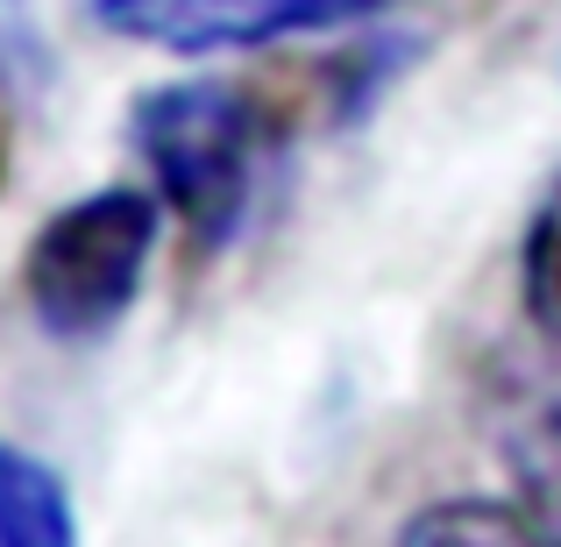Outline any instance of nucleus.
Segmentation results:
<instances>
[{
  "instance_id": "9",
  "label": "nucleus",
  "mask_w": 561,
  "mask_h": 547,
  "mask_svg": "<svg viewBox=\"0 0 561 547\" xmlns=\"http://www.w3.org/2000/svg\"><path fill=\"white\" fill-rule=\"evenodd\" d=\"M0 171H8V114H0Z\"/></svg>"
},
{
  "instance_id": "6",
  "label": "nucleus",
  "mask_w": 561,
  "mask_h": 547,
  "mask_svg": "<svg viewBox=\"0 0 561 547\" xmlns=\"http://www.w3.org/2000/svg\"><path fill=\"white\" fill-rule=\"evenodd\" d=\"M0 547H79L71 491L22 448H0Z\"/></svg>"
},
{
  "instance_id": "4",
  "label": "nucleus",
  "mask_w": 561,
  "mask_h": 547,
  "mask_svg": "<svg viewBox=\"0 0 561 547\" xmlns=\"http://www.w3.org/2000/svg\"><path fill=\"white\" fill-rule=\"evenodd\" d=\"M483 434L505 463L519 505L561 534V342L534 334L483 377Z\"/></svg>"
},
{
  "instance_id": "8",
  "label": "nucleus",
  "mask_w": 561,
  "mask_h": 547,
  "mask_svg": "<svg viewBox=\"0 0 561 547\" xmlns=\"http://www.w3.org/2000/svg\"><path fill=\"white\" fill-rule=\"evenodd\" d=\"M50 86V36L36 0H0V93H43Z\"/></svg>"
},
{
  "instance_id": "1",
  "label": "nucleus",
  "mask_w": 561,
  "mask_h": 547,
  "mask_svg": "<svg viewBox=\"0 0 561 547\" xmlns=\"http://www.w3.org/2000/svg\"><path fill=\"white\" fill-rule=\"evenodd\" d=\"M128 143L150 164L157 200L179 214L185 242L199 257L234 242L249 214L256 171L277 143V114L263 107L256 86L228 79H171L150 86L128 114Z\"/></svg>"
},
{
  "instance_id": "2",
  "label": "nucleus",
  "mask_w": 561,
  "mask_h": 547,
  "mask_svg": "<svg viewBox=\"0 0 561 547\" xmlns=\"http://www.w3.org/2000/svg\"><path fill=\"white\" fill-rule=\"evenodd\" d=\"M164 235V200L142 185H100L57 206L22 257V299L57 342H100L136 306Z\"/></svg>"
},
{
  "instance_id": "5",
  "label": "nucleus",
  "mask_w": 561,
  "mask_h": 547,
  "mask_svg": "<svg viewBox=\"0 0 561 547\" xmlns=\"http://www.w3.org/2000/svg\"><path fill=\"white\" fill-rule=\"evenodd\" d=\"M391 547H561V534L540 526L519 498H440L412 512Z\"/></svg>"
},
{
  "instance_id": "7",
  "label": "nucleus",
  "mask_w": 561,
  "mask_h": 547,
  "mask_svg": "<svg viewBox=\"0 0 561 547\" xmlns=\"http://www.w3.org/2000/svg\"><path fill=\"white\" fill-rule=\"evenodd\" d=\"M519 292H526V320H534V334L561 342V179L548 185V200L534 206V220H526Z\"/></svg>"
},
{
  "instance_id": "3",
  "label": "nucleus",
  "mask_w": 561,
  "mask_h": 547,
  "mask_svg": "<svg viewBox=\"0 0 561 547\" xmlns=\"http://www.w3.org/2000/svg\"><path fill=\"white\" fill-rule=\"evenodd\" d=\"M391 0H93V22L107 36L150 43L171 57H214V50H256L277 36L370 22Z\"/></svg>"
}]
</instances>
